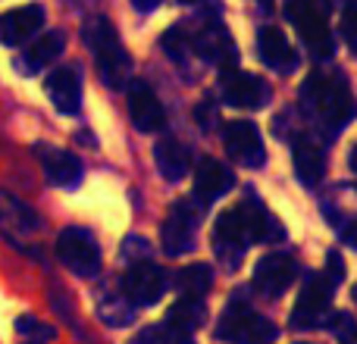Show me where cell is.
<instances>
[{
  "instance_id": "cell-1",
  "label": "cell",
  "mask_w": 357,
  "mask_h": 344,
  "mask_svg": "<svg viewBox=\"0 0 357 344\" xmlns=\"http://www.w3.org/2000/svg\"><path fill=\"white\" fill-rule=\"evenodd\" d=\"M276 232L270 222V213H266L260 203L254 201H241L238 207L226 210V213L216 219L213 226V241H216V253L220 260H226L229 266H235L245 251L257 241H266Z\"/></svg>"
},
{
  "instance_id": "cell-2",
  "label": "cell",
  "mask_w": 357,
  "mask_h": 344,
  "mask_svg": "<svg viewBox=\"0 0 357 344\" xmlns=\"http://www.w3.org/2000/svg\"><path fill=\"white\" fill-rule=\"evenodd\" d=\"M301 104L320 119L326 129H342L354 116V97L342 75L314 72L301 85Z\"/></svg>"
},
{
  "instance_id": "cell-3",
  "label": "cell",
  "mask_w": 357,
  "mask_h": 344,
  "mask_svg": "<svg viewBox=\"0 0 357 344\" xmlns=\"http://www.w3.org/2000/svg\"><path fill=\"white\" fill-rule=\"evenodd\" d=\"M85 41H88V47L94 50L100 79H104L110 88H123L126 75H129V66H132V56L126 54L116 29H113L104 16H94L91 22L85 25Z\"/></svg>"
},
{
  "instance_id": "cell-4",
  "label": "cell",
  "mask_w": 357,
  "mask_h": 344,
  "mask_svg": "<svg viewBox=\"0 0 357 344\" xmlns=\"http://www.w3.org/2000/svg\"><path fill=\"white\" fill-rule=\"evenodd\" d=\"M289 19L298 29L304 47L317 56L326 60L333 56V29H329V0H289Z\"/></svg>"
},
{
  "instance_id": "cell-5",
  "label": "cell",
  "mask_w": 357,
  "mask_h": 344,
  "mask_svg": "<svg viewBox=\"0 0 357 344\" xmlns=\"http://www.w3.org/2000/svg\"><path fill=\"white\" fill-rule=\"evenodd\" d=\"M216 338L226 344H270L273 326L260 320L245 301H232L222 310V320L216 326Z\"/></svg>"
},
{
  "instance_id": "cell-6",
  "label": "cell",
  "mask_w": 357,
  "mask_h": 344,
  "mask_svg": "<svg viewBox=\"0 0 357 344\" xmlns=\"http://www.w3.org/2000/svg\"><path fill=\"white\" fill-rule=\"evenodd\" d=\"M333 288L335 282L326 276H310L298 295L295 313H291V329H317L329 322V307H333Z\"/></svg>"
},
{
  "instance_id": "cell-7",
  "label": "cell",
  "mask_w": 357,
  "mask_h": 344,
  "mask_svg": "<svg viewBox=\"0 0 357 344\" xmlns=\"http://www.w3.org/2000/svg\"><path fill=\"white\" fill-rule=\"evenodd\" d=\"M56 257L82 279H91L98 276L100 269V251H98V241L91 238V232L85 228H63L60 238H56Z\"/></svg>"
},
{
  "instance_id": "cell-8",
  "label": "cell",
  "mask_w": 357,
  "mask_h": 344,
  "mask_svg": "<svg viewBox=\"0 0 357 344\" xmlns=\"http://www.w3.org/2000/svg\"><path fill=\"white\" fill-rule=\"evenodd\" d=\"M220 91H222V100L229 107H238V110H257V107H264L270 100V85L260 75L238 72L235 66L222 69Z\"/></svg>"
},
{
  "instance_id": "cell-9",
  "label": "cell",
  "mask_w": 357,
  "mask_h": 344,
  "mask_svg": "<svg viewBox=\"0 0 357 344\" xmlns=\"http://www.w3.org/2000/svg\"><path fill=\"white\" fill-rule=\"evenodd\" d=\"M163 288H167V276L160 272V266L148 263V260H138L126 269L123 276V297L132 301L135 307H151L163 297Z\"/></svg>"
},
{
  "instance_id": "cell-10",
  "label": "cell",
  "mask_w": 357,
  "mask_h": 344,
  "mask_svg": "<svg viewBox=\"0 0 357 344\" xmlns=\"http://www.w3.org/2000/svg\"><path fill=\"white\" fill-rule=\"evenodd\" d=\"M222 144H226V154L232 157L235 163L241 166H251L257 169L260 163L266 160V150H264V141H260V132L254 123L248 119H235L222 129Z\"/></svg>"
},
{
  "instance_id": "cell-11",
  "label": "cell",
  "mask_w": 357,
  "mask_h": 344,
  "mask_svg": "<svg viewBox=\"0 0 357 344\" xmlns=\"http://www.w3.org/2000/svg\"><path fill=\"white\" fill-rule=\"evenodd\" d=\"M38 228H41V219L35 216V210H29L22 201L0 191V235L13 247H22V241L35 238Z\"/></svg>"
},
{
  "instance_id": "cell-12",
  "label": "cell",
  "mask_w": 357,
  "mask_h": 344,
  "mask_svg": "<svg viewBox=\"0 0 357 344\" xmlns=\"http://www.w3.org/2000/svg\"><path fill=\"white\" fill-rule=\"evenodd\" d=\"M295 276H298V266L291 257H285V253H266V257L257 260V266H254L251 285L264 297H279L295 282Z\"/></svg>"
},
{
  "instance_id": "cell-13",
  "label": "cell",
  "mask_w": 357,
  "mask_h": 344,
  "mask_svg": "<svg viewBox=\"0 0 357 344\" xmlns=\"http://www.w3.org/2000/svg\"><path fill=\"white\" fill-rule=\"evenodd\" d=\"M129 116L138 132H160L167 125V113H163L160 97L148 81H132L129 85Z\"/></svg>"
},
{
  "instance_id": "cell-14",
  "label": "cell",
  "mask_w": 357,
  "mask_h": 344,
  "mask_svg": "<svg viewBox=\"0 0 357 344\" xmlns=\"http://www.w3.org/2000/svg\"><path fill=\"white\" fill-rule=\"evenodd\" d=\"M195 228H197L195 210L188 203H176L169 210L167 222H163V235H160L167 257H182V253H188L195 247Z\"/></svg>"
},
{
  "instance_id": "cell-15",
  "label": "cell",
  "mask_w": 357,
  "mask_h": 344,
  "mask_svg": "<svg viewBox=\"0 0 357 344\" xmlns=\"http://www.w3.org/2000/svg\"><path fill=\"white\" fill-rule=\"evenodd\" d=\"M41 25H44V10L38 3L19 6V10H10V13H0V44L16 47V44L29 41Z\"/></svg>"
},
{
  "instance_id": "cell-16",
  "label": "cell",
  "mask_w": 357,
  "mask_h": 344,
  "mask_svg": "<svg viewBox=\"0 0 357 344\" xmlns=\"http://www.w3.org/2000/svg\"><path fill=\"white\" fill-rule=\"evenodd\" d=\"M44 91H47L50 104H54L60 113H66V116L79 113V104H82V79H79V72H75V69H69V66L54 69V72L47 75V81H44Z\"/></svg>"
},
{
  "instance_id": "cell-17",
  "label": "cell",
  "mask_w": 357,
  "mask_h": 344,
  "mask_svg": "<svg viewBox=\"0 0 357 344\" xmlns=\"http://www.w3.org/2000/svg\"><path fill=\"white\" fill-rule=\"evenodd\" d=\"M232 185H235L232 169L222 166L220 160L207 157V160L197 163V169H195V194H197V201H201V203L220 201V197L226 194Z\"/></svg>"
},
{
  "instance_id": "cell-18",
  "label": "cell",
  "mask_w": 357,
  "mask_h": 344,
  "mask_svg": "<svg viewBox=\"0 0 357 344\" xmlns=\"http://www.w3.org/2000/svg\"><path fill=\"white\" fill-rule=\"evenodd\" d=\"M257 50H260V60H264L266 66H273L276 72H291V69L298 66L295 47H291V41L276 29V25H266V29H260Z\"/></svg>"
},
{
  "instance_id": "cell-19",
  "label": "cell",
  "mask_w": 357,
  "mask_h": 344,
  "mask_svg": "<svg viewBox=\"0 0 357 344\" xmlns=\"http://www.w3.org/2000/svg\"><path fill=\"white\" fill-rule=\"evenodd\" d=\"M60 54H63V35L60 31H47V35H41L38 41H31L29 47L16 56V66H19V72L35 75L38 69L50 66Z\"/></svg>"
},
{
  "instance_id": "cell-20",
  "label": "cell",
  "mask_w": 357,
  "mask_h": 344,
  "mask_svg": "<svg viewBox=\"0 0 357 344\" xmlns=\"http://www.w3.org/2000/svg\"><path fill=\"white\" fill-rule=\"evenodd\" d=\"M38 157H41V166H44L47 182L60 185V188H73V185H79L82 163L75 160L73 154L56 150V148H38Z\"/></svg>"
},
{
  "instance_id": "cell-21",
  "label": "cell",
  "mask_w": 357,
  "mask_h": 344,
  "mask_svg": "<svg viewBox=\"0 0 357 344\" xmlns=\"http://www.w3.org/2000/svg\"><path fill=\"white\" fill-rule=\"evenodd\" d=\"M291 160H295V175L301 185L317 188L323 182V150L310 138H295L291 144Z\"/></svg>"
},
{
  "instance_id": "cell-22",
  "label": "cell",
  "mask_w": 357,
  "mask_h": 344,
  "mask_svg": "<svg viewBox=\"0 0 357 344\" xmlns=\"http://www.w3.org/2000/svg\"><path fill=\"white\" fill-rule=\"evenodd\" d=\"M204 316H207L204 297H178L167 313V326L178 335H191L204 326Z\"/></svg>"
},
{
  "instance_id": "cell-23",
  "label": "cell",
  "mask_w": 357,
  "mask_h": 344,
  "mask_svg": "<svg viewBox=\"0 0 357 344\" xmlns=\"http://www.w3.org/2000/svg\"><path fill=\"white\" fill-rule=\"evenodd\" d=\"M154 160H157V169L167 182H178V178L188 175V166H191V154L188 148H182L178 141L167 138V141H157L154 148Z\"/></svg>"
},
{
  "instance_id": "cell-24",
  "label": "cell",
  "mask_w": 357,
  "mask_h": 344,
  "mask_svg": "<svg viewBox=\"0 0 357 344\" xmlns=\"http://www.w3.org/2000/svg\"><path fill=\"white\" fill-rule=\"evenodd\" d=\"M229 41H232V38H229L220 25H210V29H204L201 35L195 38V47L201 56H207V60H213V63H222V69H226L229 54H232V44Z\"/></svg>"
},
{
  "instance_id": "cell-25",
  "label": "cell",
  "mask_w": 357,
  "mask_h": 344,
  "mask_svg": "<svg viewBox=\"0 0 357 344\" xmlns=\"http://www.w3.org/2000/svg\"><path fill=\"white\" fill-rule=\"evenodd\" d=\"M213 285V272L210 266L195 263V266H182L176 272V288L182 291V297H204Z\"/></svg>"
},
{
  "instance_id": "cell-26",
  "label": "cell",
  "mask_w": 357,
  "mask_h": 344,
  "mask_svg": "<svg viewBox=\"0 0 357 344\" xmlns=\"http://www.w3.org/2000/svg\"><path fill=\"white\" fill-rule=\"evenodd\" d=\"M16 332L22 335V338H29L31 344H47L54 341V326H44L41 320H35V316H19L16 320Z\"/></svg>"
},
{
  "instance_id": "cell-27",
  "label": "cell",
  "mask_w": 357,
  "mask_h": 344,
  "mask_svg": "<svg viewBox=\"0 0 357 344\" xmlns=\"http://www.w3.org/2000/svg\"><path fill=\"white\" fill-rule=\"evenodd\" d=\"M135 344H191V341L188 335H178L169 326H163V329H144L135 338Z\"/></svg>"
},
{
  "instance_id": "cell-28",
  "label": "cell",
  "mask_w": 357,
  "mask_h": 344,
  "mask_svg": "<svg viewBox=\"0 0 357 344\" xmlns=\"http://www.w3.org/2000/svg\"><path fill=\"white\" fill-rule=\"evenodd\" d=\"M342 35H345L351 54H357V0H348L342 13Z\"/></svg>"
},
{
  "instance_id": "cell-29",
  "label": "cell",
  "mask_w": 357,
  "mask_h": 344,
  "mask_svg": "<svg viewBox=\"0 0 357 344\" xmlns=\"http://www.w3.org/2000/svg\"><path fill=\"white\" fill-rule=\"evenodd\" d=\"M163 47L173 54V60H182V56L188 54V38H185L182 29H169L167 35H163Z\"/></svg>"
},
{
  "instance_id": "cell-30",
  "label": "cell",
  "mask_w": 357,
  "mask_h": 344,
  "mask_svg": "<svg viewBox=\"0 0 357 344\" xmlns=\"http://www.w3.org/2000/svg\"><path fill=\"white\" fill-rule=\"evenodd\" d=\"M335 338H339V344H357V322H354V316H348V313L335 316Z\"/></svg>"
},
{
  "instance_id": "cell-31",
  "label": "cell",
  "mask_w": 357,
  "mask_h": 344,
  "mask_svg": "<svg viewBox=\"0 0 357 344\" xmlns=\"http://www.w3.org/2000/svg\"><path fill=\"white\" fill-rule=\"evenodd\" d=\"M132 3H135L138 10H154V6L160 3V0H132Z\"/></svg>"
},
{
  "instance_id": "cell-32",
  "label": "cell",
  "mask_w": 357,
  "mask_h": 344,
  "mask_svg": "<svg viewBox=\"0 0 357 344\" xmlns=\"http://www.w3.org/2000/svg\"><path fill=\"white\" fill-rule=\"evenodd\" d=\"M345 238H348V244H351V247H357V222H354L351 228H348V235H345Z\"/></svg>"
},
{
  "instance_id": "cell-33",
  "label": "cell",
  "mask_w": 357,
  "mask_h": 344,
  "mask_svg": "<svg viewBox=\"0 0 357 344\" xmlns=\"http://www.w3.org/2000/svg\"><path fill=\"white\" fill-rule=\"evenodd\" d=\"M348 163H351V169L357 172V144H354V150H351V157H348Z\"/></svg>"
},
{
  "instance_id": "cell-34",
  "label": "cell",
  "mask_w": 357,
  "mask_h": 344,
  "mask_svg": "<svg viewBox=\"0 0 357 344\" xmlns=\"http://www.w3.org/2000/svg\"><path fill=\"white\" fill-rule=\"evenodd\" d=\"M351 297H354V304H357V285H354V291H351Z\"/></svg>"
},
{
  "instance_id": "cell-35",
  "label": "cell",
  "mask_w": 357,
  "mask_h": 344,
  "mask_svg": "<svg viewBox=\"0 0 357 344\" xmlns=\"http://www.w3.org/2000/svg\"><path fill=\"white\" fill-rule=\"evenodd\" d=\"M182 3H197V0H182Z\"/></svg>"
}]
</instances>
